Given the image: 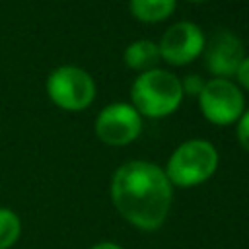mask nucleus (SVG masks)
Wrapping results in <instances>:
<instances>
[{"instance_id":"obj_15","label":"nucleus","mask_w":249,"mask_h":249,"mask_svg":"<svg viewBox=\"0 0 249 249\" xmlns=\"http://www.w3.org/2000/svg\"><path fill=\"white\" fill-rule=\"evenodd\" d=\"M91 249H123V247L113 243V241H101V243H95Z\"/></svg>"},{"instance_id":"obj_8","label":"nucleus","mask_w":249,"mask_h":249,"mask_svg":"<svg viewBox=\"0 0 249 249\" xmlns=\"http://www.w3.org/2000/svg\"><path fill=\"white\" fill-rule=\"evenodd\" d=\"M245 58L241 41L230 31H218L212 35L208 45H204V60L210 74L216 78H230L237 72L241 60Z\"/></svg>"},{"instance_id":"obj_3","label":"nucleus","mask_w":249,"mask_h":249,"mask_svg":"<svg viewBox=\"0 0 249 249\" xmlns=\"http://www.w3.org/2000/svg\"><path fill=\"white\" fill-rule=\"evenodd\" d=\"M218 152L208 140H187L167 160L165 175L177 187H195L214 175Z\"/></svg>"},{"instance_id":"obj_16","label":"nucleus","mask_w":249,"mask_h":249,"mask_svg":"<svg viewBox=\"0 0 249 249\" xmlns=\"http://www.w3.org/2000/svg\"><path fill=\"white\" fill-rule=\"evenodd\" d=\"M187 2H193V4H200V2H208V0H187Z\"/></svg>"},{"instance_id":"obj_6","label":"nucleus","mask_w":249,"mask_h":249,"mask_svg":"<svg viewBox=\"0 0 249 249\" xmlns=\"http://www.w3.org/2000/svg\"><path fill=\"white\" fill-rule=\"evenodd\" d=\"M142 117L130 103H111L95 119V134L109 146H124L138 138Z\"/></svg>"},{"instance_id":"obj_10","label":"nucleus","mask_w":249,"mask_h":249,"mask_svg":"<svg viewBox=\"0 0 249 249\" xmlns=\"http://www.w3.org/2000/svg\"><path fill=\"white\" fill-rule=\"evenodd\" d=\"M175 10V0H130V12L136 19L156 23L167 19Z\"/></svg>"},{"instance_id":"obj_14","label":"nucleus","mask_w":249,"mask_h":249,"mask_svg":"<svg viewBox=\"0 0 249 249\" xmlns=\"http://www.w3.org/2000/svg\"><path fill=\"white\" fill-rule=\"evenodd\" d=\"M235 76H237L239 84H241L245 89H249V56H245V58L241 60V64H239Z\"/></svg>"},{"instance_id":"obj_13","label":"nucleus","mask_w":249,"mask_h":249,"mask_svg":"<svg viewBox=\"0 0 249 249\" xmlns=\"http://www.w3.org/2000/svg\"><path fill=\"white\" fill-rule=\"evenodd\" d=\"M237 140L249 152V111H245L239 117V123H237Z\"/></svg>"},{"instance_id":"obj_9","label":"nucleus","mask_w":249,"mask_h":249,"mask_svg":"<svg viewBox=\"0 0 249 249\" xmlns=\"http://www.w3.org/2000/svg\"><path fill=\"white\" fill-rule=\"evenodd\" d=\"M123 58L128 68L138 70V72H148V70L156 68V64L160 60V49L154 41L138 39V41H132L124 49Z\"/></svg>"},{"instance_id":"obj_1","label":"nucleus","mask_w":249,"mask_h":249,"mask_svg":"<svg viewBox=\"0 0 249 249\" xmlns=\"http://www.w3.org/2000/svg\"><path fill=\"white\" fill-rule=\"evenodd\" d=\"M111 198L126 222L140 230H158L171 206V183L156 163L132 160L115 171Z\"/></svg>"},{"instance_id":"obj_2","label":"nucleus","mask_w":249,"mask_h":249,"mask_svg":"<svg viewBox=\"0 0 249 249\" xmlns=\"http://www.w3.org/2000/svg\"><path fill=\"white\" fill-rule=\"evenodd\" d=\"M132 107L142 117L161 119L171 115L183 101L181 80L161 68L142 72L130 89Z\"/></svg>"},{"instance_id":"obj_11","label":"nucleus","mask_w":249,"mask_h":249,"mask_svg":"<svg viewBox=\"0 0 249 249\" xmlns=\"http://www.w3.org/2000/svg\"><path fill=\"white\" fill-rule=\"evenodd\" d=\"M21 233V220L19 216L10 210L0 206V249H10Z\"/></svg>"},{"instance_id":"obj_12","label":"nucleus","mask_w":249,"mask_h":249,"mask_svg":"<svg viewBox=\"0 0 249 249\" xmlns=\"http://www.w3.org/2000/svg\"><path fill=\"white\" fill-rule=\"evenodd\" d=\"M202 88H204V82H202V78L200 76H196V74H189L183 82H181V89H183V95L187 93V95H200V91H202Z\"/></svg>"},{"instance_id":"obj_5","label":"nucleus","mask_w":249,"mask_h":249,"mask_svg":"<svg viewBox=\"0 0 249 249\" xmlns=\"http://www.w3.org/2000/svg\"><path fill=\"white\" fill-rule=\"evenodd\" d=\"M198 105L206 121L226 126L239 121L243 115L245 99L233 82L226 78H212L204 82V88L198 95Z\"/></svg>"},{"instance_id":"obj_7","label":"nucleus","mask_w":249,"mask_h":249,"mask_svg":"<svg viewBox=\"0 0 249 249\" xmlns=\"http://www.w3.org/2000/svg\"><path fill=\"white\" fill-rule=\"evenodd\" d=\"M204 35L196 23L177 21L163 33L158 49L160 58L173 66H183L195 60L204 51Z\"/></svg>"},{"instance_id":"obj_4","label":"nucleus","mask_w":249,"mask_h":249,"mask_svg":"<svg viewBox=\"0 0 249 249\" xmlns=\"http://www.w3.org/2000/svg\"><path fill=\"white\" fill-rule=\"evenodd\" d=\"M47 93L60 109L82 111L95 97V82L78 66H58L47 78Z\"/></svg>"}]
</instances>
